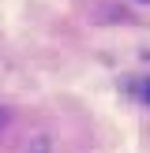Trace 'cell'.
<instances>
[{
  "mask_svg": "<svg viewBox=\"0 0 150 153\" xmlns=\"http://www.w3.org/2000/svg\"><path fill=\"white\" fill-rule=\"evenodd\" d=\"M142 97H146V105H150V82H146V86H142Z\"/></svg>",
  "mask_w": 150,
  "mask_h": 153,
  "instance_id": "1",
  "label": "cell"
}]
</instances>
